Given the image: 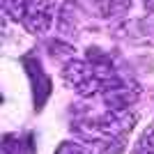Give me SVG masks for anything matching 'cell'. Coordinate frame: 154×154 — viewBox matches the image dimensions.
I'll list each match as a JSON object with an SVG mask.
<instances>
[{"mask_svg":"<svg viewBox=\"0 0 154 154\" xmlns=\"http://www.w3.org/2000/svg\"><path fill=\"white\" fill-rule=\"evenodd\" d=\"M138 115L129 108H120V110H108L103 117L92 120V122H83L78 124V134L88 138L90 143H99V140H124L129 136V131L136 127Z\"/></svg>","mask_w":154,"mask_h":154,"instance_id":"cell-1","label":"cell"},{"mask_svg":"<svg viewBox=\"0 0 154 154\" xmlns=\"http://www.w3.org/2000/svg\"><path fill=\"white\" fill-rule=\"evenodd\" d=\"M62 78L69 88H74L78 94H83V97L106 92V83L99 76L97 67L92 62H85V60H69L62 67Z\"/></svg>","mask_w":154,"mask_h":154,"instance_id":"cell-2","label":"cell"},{"mask_svg":"<svg viewBox=\"0 0 154 154\" xmlns=\"http://www.w3.org/2000/svg\"><path fill=\"white\" fill-rule=\"evenodd\" d=\"M21 23L32 35H44L53 23V2L51 0H30Z\"/></svg>","mask_w":154,"mask_h":154,"instance_id":"cell-3","label":"cell"},{"mask_svg":"<svg viewBox=\"0 0 154 154\" xmlns=\"http://www.w3.org/2000/svg\"><path fill=\"white\" fill-rule=\"evenodd\" d=\"M5 152L7 154H32V140L30 136H5Z\"/></svg>","mask_w":154,"mask_h":154,"instance_id":"cell-4","label":"cell"},{"mask_svg":"<svg viewBox=\"0 0 154 154\" xmlns=\"http://www.w3.org/2000/svg\"><path fill=\"white\" fill-rule=\"evenodd\" d=\"M28 5H30V0H2L5 14L9 16V19H14V21H23Z\"/></svg>","mask_w":154,"mask_h":154,"instance_id":"cell-5","label":"cell"},{"mask_svg":"<svg viewBox=\"0 0 154 154\" xmlns=\"http://www.w3.org/2000/svg\"><path fill=\"white\" fill-rule=\"evenodd\" d=\"M134 154H154V124H149V127L143 131Z\"/></svg>","mask_w":154,"mask_h":154,"instance_id":"cell-6","label":"cell"},{"mask_svg":"<svg viewBox=\"0 0 154 154\" xmlns=\"http://www.w3.org/2000/svg\"><path fill=\"white\" fill-rule=\"evenodd\" d=\"M124 152V140H99L94 143L92 154H122Z\"/></svg>","mask_w":154,"mask_h":154,"instance_id":"cell-7","label":"cell"},{"mask_svg":"<svg viewBox=\"0 0 154 154\" xmlns=\"http://www.w3.org/2000/svg\"><path fill=\"white\" fill-rule=\"evenodd\" d=\"M131 7V0H103V16H122Z\"/></svg>","mask_w":154,"mask_h":154,"instance_id":"cell-8","label":"cell"},{"mask_svg":"<svg viewBox=\"0 0 154 154\" xmlns=\"http://www.w3.org/2000/svg\"><path fill=\"white\" fill-rule=\"evenodd\" d=\"M55 154H90L85 152L81 145H76V143H60L58 149H55Z\"/></svg>","mask_w":154,"mask_h":154,"instance_id":"cell-9","label":"cell"},{"mask_svg":"<svg viewBox=\"0 0 154 154\" xmlns=\"http://www.w3.org/2000/svg\"><path fill=\"white\" fill-rule=\"evenodd\" d=\"M145 7H147V12L154 14V0H145Z\"/></svg>","mask_w":154,"mask_h":154,"instance_id":"cell-10","label":"cell"}]
</instances>
